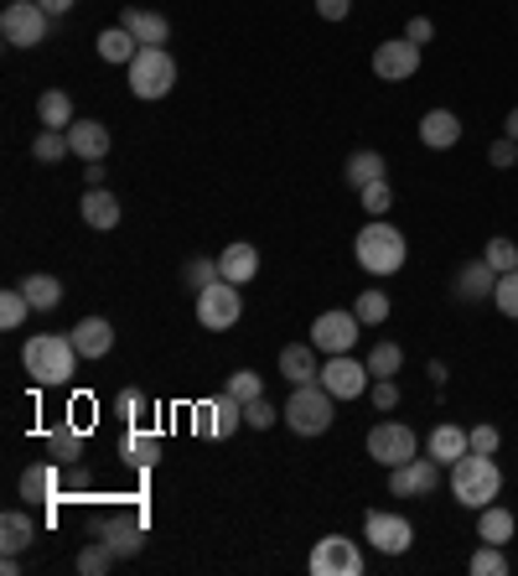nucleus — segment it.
<instances>
[{"label":"nucleus","mask_w":518,"mask_h":576,"mask_svg":"<svg viewBox=\"0 0 518 576\" xmlns=\"http://www.w3.org/2000/svg\"><path fill=\"white\" fill-rule=\"evenodd\" d=\"M503 494V468L488 452H467L451 462V499L467 509H488Z\"/></svg>","instance_id":"obj_1"},{"label":"nucleus","mask_w":518,"mask_h":576,"mask_svg":"<svg viewBox=\"0 0 518 576\" xmlns=\"http://www.w3.org/2000/svg\"><path fill=\"white\" fill-rule=\"evenodd\" d=\"M78 359L83 354L63 333H37V337H26V348H22V369L31 374V384H68Z\"/></svg>","instance_id":"obj_2"},{"label":"nucleus","mask_w":518,"mask_h":576,"mask_svg":"<svg viewBox=\"0 0 518 576\" xmlns=\"http://www.w3.org/2000/svg\"><path fill=\"white\" fill-rule=\"evenodd\" d=\"M353 255L368 276H394V270H404V260H410V244H404V234L389 218H374V223L358 229Z\"/></svg>","instance_id":"obj_3"},{"label":"nucleus","mask_w":518,"mask_h":576,"mask_svg":"<svg viewBox=\"0 0 518 576\" xmlns=\"http://www.w3.org/2000/svg\"><path fill=\"white\" fill-rule=\"evenodd\" d=\"M285 415V426L296 436H322L332 432V421H337V400L327 395V384L316 380V384H296L290 389V400L281 406Z\"/></svg>","instance_id":"obj_4"},{"label":"nucleus","mask_w":518,"mask_h":576,"mask_svg":"<svg viewBox=\"0 0 518 576\" xmlns=\"http://www.w3.org/2000/svg\"><path fill=\"white\" fill-rule=\"evenodd\" d=\"M125 73H130V94L135 99H166L177 89V57L166 48H141Z\"/></svg>","instance_id":"obj_5"},{"label":"nucleus","mask_w":518,"mask_h":576,"mask_svg":"<svg viewBox=\"0 0 518 576\" xmlns=\"http://www.w3.org/2000/svg\"><path fill=\"white\" fill-rule=\"evenodd\" d=\"M238 317H244V286L212 281V286L197 291V322L208 333H229V328H238Z\"/></svg>","instance_id":"obj_6"},{"label":"nucleus","mask_w":518,"mask_h":576,"mask_svg":"<svg viewBox=\"0 0 518 576\" xmlns=\"http://www.w3.org/2000/svg\"><path fill=\"white\" fill-rule=\"evenodd\" d=\"M48 31H52V16L37 0H11L0 11V37L11 48H37V42H48Z\"/></svg>","instance_id":"obj_7"},{"label":"nucleus","mask_w":518,"mask_h":576,"mask_svg":"<svg viewBox=\"0 0 518 576\" xmlns=\"http://www.w3.org/2000/svg\"><path fill=\"white\" fill-rule=\"evenodd\" d=\"M441 488V462L430 452H415L410 462H400V468H389V494L394 499H430Z\"/></svg>","instance_id":"obj_8"},{"label":"nucleus","mask_w":518,"mask_h":576,"mask_svg":"<svg viewBox=\"0 0 518 576\" xmlns=\"http://www.w3.org/2000/svg\"><path fill=\"white\" fill-rule=\"evenodd\" d=\"M358 337H363V322H358V312H342V307H332V312H322L316 322H311V343H316V354H353Z\"/></svg>","instance_id":"obj_9"},{"label":"nucleus","mask_w":518,"mask_h":576,"mask_svg":"<svg viewBox=\"0 0 518 576\" xmlns=\"http://www.w3.org/2000/svg\"><path fill=\"white\" fill-rule=\"evenodd\" d=\"M363 535H368V546L384 555H404L415 546V525H410L404 514H394V509H368V514H363Z\"/></svg>","instance_id":"obj_10"},{"label":"nucleus","mask_w":518,"mask_h":576,"mask_svg":"<svg viewBox=\"0 0 518 576\" xmlns=\"http://www.w3.org/2000/svg\"><path fill=\"white\" fill-rule=\"evenodd\" d=\"M415 452H420V436L410 432L404 421H378L374 432H368V457H374L378 468H400Z\"/></svg>","instance_id":"obj_11"},{"label":"nucleus","mask_w":518,"mask_h":576,"mask_svg":"<svg viewBox=\"0 0 518 576\" xmlns=\"http://www.w3.org/2000/svg\"><path fill=\"white\" fill-rule=\"evenodd\" d=\"M322 384H327L332 400H363L374 374H368V363H358L353 354H332V359L322 363Z\"/></svg>","instance_id":"obj_12"},{"label":"nucleus","mask_w":518,"mask_h":576,"mask_svg":"<svg viewBox=\"0 0 518 576\" xmlns=\"http://www.w3.org/2000/svg\"><path fill=\"white\" fill-rule=\"evenodd\" d=\"M420 52L410 37H389V42H378L374 48V73L384 84H410L415 73H420Z\"/></svg>","instance_id":"obj_13"},{"label":"nucleus","mask_w":518,"mask_h":576,"mask_svg":"<svg viewBox=\"0 0 518 576\" xmlns=\"http://www.w3.org/2000/svg\"><path fill=\"white\" fill-rule=\"evenodd\" d=\"M311 572H316V576H363V551H358V540H348V535H327V540H316V551H311Z\"/></svg>","instance_id":"obj_14"},{"label":"nucleus","mask_w":518,"mask_h":576,"mask_svg":"<svg viewBox=\"0 0 518 576\" xmlns=\"http://www.w3.org/2000/svg\"><path fill=\"white\" fill-rule=\"evenodd\" d=\"M94 535L115 555H141V546H145V520H119V514H104V520L94 525Z\"/></svg>","instance_id":"obj_15"},{"label":"nucleus","mask_w":518,"mask_h":576,"mask_svg":"<svg viewBox=\"0 0 518 576\" xmlns=\"http://www.w3.org/2000/svg\"><path fill=\"white\" fill-rule=\"evenodd\" d=\"M68 145L78 162H104L109 156V125L99 120H73L68 125Z\"/></svg>","instance_id":"obj_16"},{"label":"nucleus","mask_w":518,"mask_h":576,"mask_svg":"<svg viewBox=\"0 0 518 576\" xmlns=\"http://www.w3.org/2000/svg\"><path fill=\"white\" fill-rule=\"evenodd\" d=\"M281 380H290V384H316L322 380L316 343H285L281 348Z\"/></svg>","instance_id":"obj_17"},{"label":"nucleus","mask_w":518,"mask_h":576,"mask_svg":"<svg viewBox=\"0 0 518 576\" xmlns=\"http://www.w3.org/2000/svg\"><path fill=\"white\" fill-rule=\"evenodd\" d=\"M22 499H31V504H57V499H63V473H57V462L26 468L22 473Z\"/></svg>","instance_id":"obj_18"},{"label":"nucleus","mask_w":518,"mask_h":576,"mask_svg":"<svg viewBox=\"0 0 518 576\" xmlns=\"http://www.w3.org/2000/svg\"><path fill=\"white\" fill-rule=\"evenodd\" d=\"M218 276L223 281H234V286H249L259 276V249L255 244H229V249H218Z\"/></svg>","instance_id":"obj_19"},{"label":"nucleus","mask_w":518,"mask_h":576,"mask_svg":"<svg viewBox=\"0 0 518 576\" xmlns=\"http://www.w3.org/2000/svg\"><path fill=\"white\" fill-rule=\"evenodd\" d=\"M119 26H130L141 48H166V37H171V22H166L161 11H141V5H125Z\"/></svg>","instance_id":"obj_20"},{"label":"nucleus","mask_w":518,"mask_h":576,"mask_svg":"<svg viewBox=\"0 0 518 576\" xmlns=\"http://www.w3.org/2000/svg\"><path fill=\"white\" fill-rule=\"evenodd\" d=\"M115 457H125L135 473H145V468H156V457H161V436H156V432H141V426H130V432L119 436Z\"/></svg>","instance_id":"obj_21"},{"label":"nucleus","mask_w":518,"mask_h":576,"mask_svg":"<svg viewBox=\"0 0 518 576\" xmlns=\"http://www.w3.org/2000/svg\"><path fill=\"white\" fill-rule=\"evenodd\" d=\"M73 348H78L83 359H104V354L115 348V328H109L104 317H83V322H73Z\"/></svg>","instance_id":"obj_22"},{"label":"nucleus","mask_w":518,"mask_h":576,"mask_svg":"<svg viewBox=\"0 0 518 576\" xmlns=\"http://www.w3.org/2000/svg\"><path fill=\"white\" fill-rule=\"evenodd\" d=\"M493 291H497V270L482 260V255L462 265V276H456V296H462V302H488Z\"/></svg>","instance_id":"obj_23"},{"label":"nucleus","mask_w":518,"mask_h":576,"mask_svg":"<svg viewBox=\"0 0 518 576\" xmlns=\"http://www.w3.org/2000/svg\"><path fill=\"white\" fill-rule=\"evenodd\" d=\"M420 141L430 151H451V145L462 141V120L451 115V110H425L420 115Z\"/></svg>","instance_id":"obj_24"},{"label":"nucleus","mask_w":518,"mask_h":576,"mask_svg":"<svg viewBox=\"0 0 518 576\" xmlns=\"http://www.w3.org/2000/svg\"><path fill=\"white\" fill-rule=\"evenodd\" d=\"M78 214H83L89 229H115L125 208H119V197L109 188H89V192H83V203H78Z\"/></svg>","instance_id":"obj_25"},{"label":"nucleus","mask_w":518,"mask_h":576,"mask_svg":"<svg viewBox=\"0 0 518 576\" xmlns=\"http://www.w3.org/2000/svg\"><path fill=\"white\" fill-rule=\"evenodd\" d=\"M135 52H141V42H135V31H130V26H104V31H99V57H104V63L130 68V63H135Z\"/></svg>","instance_id":"obj_26"},{"label":"nucleus","mask_w":518,"mask_h":576,"mask_svg":"<svg viewBox=\"0 0 518 576\" xmlns=\"http://www.w3.org/2000/svg\"><path fill=\"white\" fill-rule=\"evenodd\" d=\"M31 540H37V520L22 514V509H5L0 514V551L22 555V551H31Z\"/></svg>","instance_id":"obj_27"},{"label":"nucleus","mask_w":518,"mask_h":576,"mask_svg":"<svg viewBox=\"0 0 518 576\" xmlns=\"http://www.w3.org/2000/svg\"><path fill=\"white\" fill-rule=\"evenodd\" d=\"M514 529H518L514 509H503V504L477 509V540H488V546H508V540H514Z\"/></svg>","instance_id":"obj_28"},{"label":"nucleus","mask_w":518,"mask_h":576,"mask_svg":"<svg viewBox=\"0 0 518 576\" xmlns=\"http://www.w3.org/2000/svg\"><path fill=\"white\" fill-rule=\"evenodd\" d=\"M425 452L436 457L441 468H451L456 457H467V452H471V436L462 432V426H436V432H430V441H425Z\"/></svg>","instance_id":"obj_29"},{"label":"nucleus","mask_w":518,"mask_h":576,"mask_svg":"<svg viewBox=\"0 0 518 576\" xmlns=\"http://www.w3.org/2000/svg\"><path fill=\"white\" fill-rule=\"evenodd\" d=\"M22 291H26V302H31V312H52V307L63 302V281H57V276H48V270L26 276Z\"/></svg>","instance_id":"obj_30"},{"label":"nucleus","mask_w":518,"mask_h":576,"mask_svg":"<svg viewBox=\"0 0 518 576\" xmlns=\"http://www.w3.org/2000/svg\"><path fill=\"white\" fill-rule=\"evenodd\" d=\"M37 120H42V130H68L73 125V99L63 94V89L37 94Z\"/></svg>","instance_id":"obj_31"},{"label":"nucleus","mask_w":518,"mask_h":576,"mask_svg":"<svg viewBox=\"0 0 518 576\" xmlns=\"http://www.w3.org/2000/svg\"><path fill=\"white\" fill-rule=\"evenodd\" d=\"M48 457L52 462H57V468H73V462H78V457H83V432H78V426H57V432L48 436Z\"/></svg>","instance_id":"obj_32"},{"label":"nucleus","mask_w":518,"mask_h":576,"mask_svg":"<svg viewBox=\"0 0 518 576\" xmlns=\"http://www.w3.org/2000/svg\"><path fill=\"white\" fill-rule=\"evenodd\" d=\"M363 363H368V374H374V380H394V374L404 369V348L384 337V343H374V348H368V359H363Z\"/></svg>","instance_id":"obj_33"},{"label":"nucleus","mask_w":518,"mask_h":576,"mask_svg":"<svg viewBox=\"0 0 518 576\" xmlns=\"http://www.w3.org/2000/svg\"><path fill=\"white\" fill-rule=\"evenodd\" d=\"M378 177H389V162H384L378 151H353V156H348V182H353V188H368Z\"/></svg>","instance_id":"obj_34"},{"label":"nucleus","mask_w":518,"mask_h":576,"mask_svg":"<svg viewBox=\"0 0 518 576\" xmlns=\"http://www.w3.org/2000/svg\"><path fill=\"white\" fill-rule=\"evenodd\" d=\"M353 312H358V322H363V328H378V322H389V312H394V302H389L384 291H358Z\"/></svg>","instance_id":"obj_35"},{"label":"nucleus","mask_w":518,"mask_h":576,"mask_svg":"<svg viewBox=\"0 0 518 576\" xmlns=\"http://www.w3.org/2000/svg\"><path fill=\"white\" fill-rule=\"evenodd\" d=\"M115 561H119V555L109 551V546H104V540H99V535H94V540H89V546L78 551V561H73V566H78V572H83V576H104V572H109V566H115Z\"/></svg>","instance_id":"obj_36"},{"label":"nucleus","mask_w":518,"mask_h":576,"mask_svg":"<svg viewBox=\"0 0 518 576\" xmlns=\"http://www.w3.org/2000/svg\"><path fill=\"white\" fill-rule=\"evenodd\" d=\"M31 156L37 162H63V156H73V145H68V130H37V141H31Z\"/></svg>","instance_id":"obj_37"},{"label":"nucleus","mask_w":518,"mask_h":576,"mask_svg":"<svg viewBox=\"0 0 518 576\" xmlns=\"http://www.w3.org/2000/svg\"><path fill=\"white\" fill-rule=\"evenodd\" d=\"M467 572H471V576H508L514 566H508L503 546H488V540H482V551H477V555L467 561Z\"/></svg>","instance_id":"obj_38"},{"label":"nucleus","mask_w":518,"mask_h":576,"mask_svg":"<svg viewBox=\"0 0 518 576\" xmlns=\"http://www.w3.org/2000/svg\"><path fill=\"white\" fill-rule=\"evenodd\" d=\"M358 197H363V214H368V218H384L389 208H394V188H389V177H378V182H368V188H358Z\"/></svg>","instance_id":"obj_39"},{"label":"nucleus","mask_w":518,"mask_h":576,"mask_svg":"<svg viewBox=\"0 0 518 576\" xmlns=\"http://www.w3.org/2000/svg\"><path fill=\"white\" fill-rule=\"evenodd\" d=\"M212 410H218V441H223V436H234L238 421H244V400H234V395L223 389V395H212Z\"/></svg>","instance_id":"obj_40"},{"label":"nucleus","mask_w":518,"mask_h":576,"mask_svg":"<svg viewBox=\"0 0 518 576\" xmlns=\"http://www.w3.org/2000/svg\"><path fill=\"white\" fill-rule=\"evenodd\" d=\"M26 312H31V302H26V291H22V286L0 296V328H5V333H16V328L26 322Z\"/></svg>","instance_id":"obj_41"},{"label":"nucleus","mask_w":518,"mask_h":576,"mask_svg":"<svg viewBox=\"0 0 518 576\" xmlns=\"http://www.w3.org/2000/svg\"><path fill=\"white\" fill-rule=\"evenodd\" d=\"M482 260L493 265L497 276H508V270H518V244L503 240V234H493V240H488V249H482Z\"/></svg>","instance_id":"obj_42"},{"label":"nucleus","mask_w":518,"mask_h":576,"mask_svg":"<svg viewBox=\"0 0 518 576\" xmlns=\"http://www.w3.org/2000/svg\"><path fill=\"white\" fill-rule=\"evenodd\" d=\"M229 395L249 406V400H259V395H264V380H259L255 369H234V374H229Z\"/></svg>","instance_id":"obj_43"},{"label":"nucleus","mask_w":518,"mask_h":576,"mask_svg":"<svg viewBox=\"0 0 518 576\" xmlns=\"http://www.w3.org/2000/svg\"><path fill=\"white\" fill-rule=\"evenodd\" d=\"M493 307H497L503 317H514V322H518V270H508V276H497Z\"/></svg>","instance_id":"obj_44"},{"label":"nucleus","mask_w":518,"mask_h":576,"mask_svg":"<svg viewBox=\"0 0 518 576\" xmlns=\"http://www.w3.org/2000/svg\"><path fill=\"white\" fill-rule=\"evenodd\" d=\"M182 281H187L192 291H203V286H212V281H223V276H218V255H212V260H187V265H182Z\"/></svg>","instance_id":"obj_45"},{"label":"nucleus","mask_w":518,"mask_h":576,"mask_svg":"<svg viewBox=\"0 0 518 576\" xmlns=\"http://www.w3.org/2000/svg\"><path fill=\"white\" fill-rule=\"evenodd\" d=\"M141 410H145V395L135 389V384H130V389H119V395H115V415L125 421V426H135V421H141Z\"/></svg>","instance_id":"obj_46"},{"label":"nucleus","mask_w":518,"mask_h":576,"mask_svg":"<svg viewBox=\"0 0 518 576\" xmlns=\"http://www.w3.org/2000/svg\"><path fill=\"white\" fill-rule=\"evenodd\" d=\"M275 415H281V410L270 406V400H264V395H259V400H249V406H244V421H249V426H255V432H270V426H275Z\"/></svg>","instance_id":"obj_47"},{"label":"nucleus","mask_w":518,"mask_h":576,"mask_svg":"<svg viewBox=\"0 0 518 576\" xmlns=\"http://www.w3.org/2000/svg\"><path fill=\"white\" fill-rule=\"evenodd\" d=\"M368 400H374V410H394V406H400V384H394V380H374V384H368Z\"/></svg>","instance_id":"obj_48"},{"label":"nucleus","mask_w":518,"mask_h":576,"mask_svg":"<svg viewBox=\"0 0 518 576\" xmlns=\"http://www.w3.org/2000/svg\"><path fill=\"white\" fill-rule=\"evenodd\" d=\"M471 452H488V457H493L497 452V447H503V432H497V426H488V421H482V426H471Z\"/></svg>","instance_id":"obj_49"},{"label":"nucleus","mask_w":518,"mask_h":576,"mask_svg":"<svg viewBox=\"0 0 518 576\" xmlns=\"http://www.w3.org/2000/svg\"><path fill=\"white\" fill-rule=\"evenodd\" d=\"M192 432H197V436H218V410H212V400H203V406L192 410Z\"/></svg>","instance_id":"obj_50"},{"label":"nucleus","mask_w":518,"mask_h":576,"mask_svg":"<svg viewBox=\"0 0 518 576\" xmlns=\"http://www.w3.org/2000/svg\"><path fill=\"white\" fill-rule=\"evenodd\" d=\"M488 162H493L497 171H508L518 162V141H508V136H503V141H493V151H488Z\"/></svg>","instance_id":"obj_51"},{"label":"nucleus","mask_w":518,"mask_h":576,"mask_svg":"<svg viewBox=\"0 0 518 576\" xmlns=\"http://www.w3.org/2000/svg\"><path fill=\"white\" fill-rule=\"evenodd\" d=\"M348 11H353V0H316V16L322 22H348Z\"/></svg>","instance_id":"obj_52"},{"label":"nucleus","mask_w":518,"mask_h":576,"mask_svg":"<svg viewBox=\"0 0 518 576\" xmlns=\"http://www.w3.org/2000/svg\"><path fill=\"white\" fill-rule=\"evenodd\" d=\"M404 37H410V42H415V48H425V42H430V37H436V22H430V16H415V22L404 26Z\"/></svg>","instance_id":"obj_53"},{"label":"nucleus","mask_w":518,"mask_h":576,"mask_svg":"<svg viewBox=\"0 0 518 576\" xmlns=\"http://www.w3.org/2000/svg\"><path fill=\"white\" fill-rule=\"evenodd\" d=\"M83 182H89V188H104V162H89V167H83Z\"/></svg>","instance_id":"obj_54"},{"label":"nucleus","mask_w":518,"mask_h":576,"mask_svg":"<svg viewBox=\"0 0 518 576\" xmlns=\"http://www.w3.org/2000/svg\"><path fill=\"white\" fill-rule=\"evenodd\" d=\"M37 5H42L48 16H63V11H73V5H78V0H37Z\"/></svg>","instance_id":"obj_55"},{"label":"nucleus","mask_w":518,"mask_h":576,"mask_svg":"<svg viewBox=\"0 0 518 576\" xmlns=\"http://www.w3.org/2000/svg\"><path fill=\"white\" fill-rule=\"evenodd\" d=\"M503 136H508V141H518V104L508 110V120H503Z\"/></svg>","instance_id":"obj_56"}]
</instances>
